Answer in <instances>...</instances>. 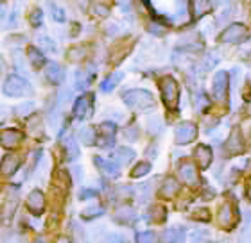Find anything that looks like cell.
Returning <instances> with one entry per match:
<instances>
[{"label":"cell","instance_id":"9a60e30c","mask_svg":"<svg viewBox=\"0 0 251 243\" xmlns=\"http://www.w3.org/2000/svg\"><path fill=\"white\" fill-rule=\"evenodd\" d=\"M210 9H212L210 0H190V15L194 20H199L201 16L210 13Z\"/></svg>","mask_w":251,"mask_h":243},{"label":"cell","instance_id":"d6986e66","mask_svg":"<svg viewBox=\"0 0 251 243\" xmlns=\"http://www.w3.org/2000/svg\"><path fill=\"white\" fill-rule=\"evenodd\" d=\"M18 166H20V159L16 157V155H5L4 161H2V174H4L5 177L13 176L16 170H18Z\"/></svg>","mask_w":251,"mask_h":243},{"label":"cell","instance_id":"ba28073f","mask_svg":"<svg viewBox=\"0 0 251 243\" xmlns=\"http://www.w3.org/2000/svg\"><path fill=\"white\" fill-rule=\"evenodd\" d=\"M95 166L99 168V172L102 174L104 177L108 179H117V177L121 176V168L117 165L115 161H108V159H102V157H95L94 159Z\"/></svg>","mask_w":251,"mask_h":243},{"label":"cell","instance_id":"5b68a950","mask_svg":"<svg viewBox=\"0 0 251 243\" xmlns=\"http://www.w3.org/2000/svg\"><path fill=\"white\" fill-rule=\"evenodd\" d=\"M94 111V95H83L74 104V116L79 120L88 118Z\"/></svg>","mask_w":251,"mask_h":243},{"label":"cell","instance_id":"2e32d148","mask_svg":"<svg viewBox=\"0 0 251 243\" xmlns=\"http://www.w3.org/2000/svg\"><path fill=\"white\" fill-rule=\"evenodd\" d=\"M45 77L52 84H59L65 79V72H63V68L59 66L58 63H49L47 68H45Z\"/></svg>","mask_w":251,"mask_h":243},{"label":"cell","instance_id":"7bdbcfd3","mask_svg":"<svg viewBox=\"0 0 251 243\" xmlns=\"http://www.w3.org/2000/svg\"><path fill=\"white\" fill-rule=\"evenodd\" d=\"M248 195H250V199H251V182H250V192H248Z\"/></svg>","mask_w":251,"mask_h":243},{"label":"cell","instance_id":"ac0fdd59","mask_svg":"<svg viewBox=\"0 0 251 243\" xmlns=\"http://www.w3.org/2000/svg\"><path fill=\"white\" fill-rule=\"evenodd\" d=\"M20 141H22L20 131L9 129V131H4V133H2V145H4L5 149H13V147H16Z\"/></svg>","mask_w":251,"mask_h":243},{"label":"cell","instance_id":"f35d334b","mask_svg":"<svg viewBox=\"0 0 251 243\" xmlns=\"http://www.w3.org/2000/svg\"><path fill=\"white\" fill-rule=\"evenodd\" d=\"M149 188H151V184H142V186L138 188V199H140V200H147V197H149Z\"/></svg>","mask_w":251,"mask_h":243},{"label":"cell","instance_id":"ffe728a7","mask_svg":"<svg viewBox=\"0 0 251 243\" xmlns=\"http://www.w3.org/2000/svg\"><path fill=\"white\" fill-rule=\"evenodd\" d=\"M113 159H115L117 163L127 165V163H131V161L135 159V152L131 149H127V147H121V149H117L115 152H113Z\"/></svg>","mask_w":251,"mask_h":243},{"label":"cell","instance_id":"44dd1931","mask_svg":"<svg viewBox=\"0 0 251 243\" xmlns=\"http://www.w3.org/2000/svg\"><path fill=\"white\" fill-rule=\"evenodd\" d=\"M219 223L225 229H230L231 227V223H233V211H231L230 204H225V206L221 207V211H219Z\"/></svg>","mask_w":251,"mask_h":243},{"label":"cell","instance_id":"277c9868","mask_svg":"<svg viewBox=\"0 0 251 243\" xmlns=\"http://www.w3.org/2000/svg\"><path fill=\"white\" fill-rule=\"evenodd\" d=\"M248 40V29L242 23H231L221 34V42L225 43H242Z\"/></svg>","mask_w":251,"mask_h":243},{"label":"cell","instance_id":"e0dca14e","mask_svg":"<svg viewBox=\"0 0 251 243\" xmlns=\"http://www.w3.org/2000/svg\"><path fill=\"white\" fill-rule=\"evenodd\" d=\"M185 242V229L179 225L169 227L163 233V243H183Z\"/></svg>","mask_w":251,"mask_h":243},{"label":"cell","instance_id":"4dcf8cb0","mask_svg":"<svg viewBox=\"0 0 251 243\" xmlns=\"http://www.w3.org/2000/svg\"><path fill=\"white\" fill-rule=\"evenodd\" d=\"M75 84H77V88H86L92 81V70L90 72H77L75 73Z\"/></svg>","mask_w":251,"mask_h":243},{"label":"cell","instance_id":"52a82bcc","mask_svg":"<svg viewBox=\"0 0 251 243\" xmlns=\"http://www.w3.org/2000/svg\"><path fill=\"white\" fill-rule=\"evenodd\" d=\"M99 133H100V138L97 140V145L102 147V149H108V147L113 145V140H115V124L102 122L99 125Z\"/></svg>","mask_w":251,"mask_h":243},{"label":"cell","instance_id":"60d3db41","mask_svg":"<svg viewBox=\"0 0 251 243\" xmlns=\"http://www.w3.org/2000/svg\"><path fill=\"white\" fill-rule=\"evenodd\" d=\"M136 133V127H129V129H126V136H127V140H135L136 136L138 134H135Z\"/></svg>","mask_w":251,"mask_h":243},{"label":"cell","instance_id":"ab89813d","mask_svg":"<svg viewBox=\"0 0 251 243\" xmlns=\"http://www.w3.org/2000/svg\"><path fill=\"white\" fill-rule=\"evenodd\" d=\"M90 197H97V192H95V190H90V188H84V190H81V193H79V199H81V200H86Z\"/></svg>","mask_w":251,"mask_h":243},{"label":"cell","instance_id":"74e56055","mask_svg":"<svg viewBox=\"0 0 251 243\" xmlns=\"http://www.w3.org/2000/svg\"><path fill=\"white\" fill-rule=\"evenodd\" d=\"M208 242V236H206V233L204 231H198V233L192 236V242L190 243H206Z\"/></svg>","mask_w":251,"mask_h":243},{"label":"cell","instance_id":"7c38bea8","mask_svg":"<svg viewBox=\"0 0 251 243\" xmlns=\"http://www.w3.org/2000/svg\"><path fill=\"white\" fill-rule=\"evenodd\" d=\"M115 222L124 223V225H131L136 220V211L131 206H119L113 213Z\"/></svg>","mask_w":251,"mask_h":243},{"label":"cell","instance_id":"4fadbf2b","mask_svg":"<svg viewBox=\"0 0 251 243\" xmlns=\"http://www.w3.org/2000/svg\"><path fill=\"white\" fill-rule=\"evenodd\" d=\"M178 176L185 184H188V186H194V184L199 182L198 174H196V166H194L192 163H183V165L179 166Z\"/></svg>","mask_w":251,"mask_h":243},{"label":"cell","instance_id":"7a4b0ae2","mask_svg":"<svg viewBox=\"0 0 251 243\" xmlns=\"http://www.w3.org/2000/svg\"><path fill=\"white\" fill-rule=\"evenodd\" d=\"M160 91H162V98L165 106L169 109H176L179 102V88L178 83L173 77H163L160 81Z\"/></svg>","mask_w":251,"mask_h":243},{"label":"cell","instance_id":"484cf974","mask_svg":"<svg viewBox=\"0 0 251 243\" xmlns=\"http://www.w3.org/2000/svg\"><path fill=\"white\" fill-rule=\"evenodd\" d=\"M179 186H178V182L174 181L173 177H169L167 181L163 182V186H162V195L163 197H167V199H171V197H174L176 193H178Z\"/></svg>","mask_w":251,"mask_h":243},{"label":"cell","instance_id":"4316f807","mask_svg":"<svg viewBox=\"0 0 251 243\" xmlns=\"http://www.w3.org/2000/svg\"><path fill=\"white\" fill-rule=\"evenodd\" d=\"M27 129H29V133H31V134L42 136V133H43L42 118H40V116H32V118L29 120V124H27Z\"/></svg>","mask_w":251,"mask_h":243},{"label":"cell","instance_id":"d590c367","mask_svg":"<svg viewBox=\"0 0 251 243\" xmlns=\"http://www.w3.org/2000/svg\"><path fill=\"white\" fill-rule=\"evenodd\" d=\"M32 109H34V104L27 102V104H22V106H18V108H16V113L20 114V116H27V114L31 113Z\"/></svg>","mask_w":251,"mask_h":243},{"label":"cell","instance_id":"603a6c76","mask_svg":"<svg viewBox=\"0 0 251 243\" xmlns=\"http://www.w3.org/2000/svg\"><path fill=\"white\" fill-rule=\"evenodd\" d=\"M63 145H65V154H67V159H68V161L75 159V157L79 155L77 143H75V140H74V138L67 136V138L63 140Z\"/></svg>","mask_w":251,"mask_h":243},{"label":"cell","instance_id":"5bb4252c","mask_svg":"<svg viewBox=\"0 0 251 243\" xmlns=\"http://www.w3.org/2000/svg\"><path fill=\"white\" fill-rule=\"evenodd\" d=\"M194 157L198 161L199 168H208L210 163H212V149L206 145H198L194 150Z\"/></svg>","mask_w":251,"mask_h":243},{"label":"cell","instance_id":"b9f144b4","mask_svg":"<svg viewBox=\"0 0 251 243\" xmlns=\"http://www.w3.org/2000/svg\"><path fill=\"white\" fill-rule=\"evenodd\" d=\"M36 243H49V240L45 236H38L36 238Z\"/></svg>","mask_w":251,"mask_h":243},{"label":"cell","instance_id":"9c48e42d","mask_svg":"<svg viewBox=\"0 0 251 243\" xmlns=\"http://www.w3.org/2000/svg\"><path fill=\"white\" fill-rule=\"evenodd\" d=\"M196 134H198V129H196V125L190 124V122H185V124H181L176 129V143H179V145H187V143H190V141L196 138Z\"/></svg>","mask_w":251,"mask_h":243},{"label":"cell","instance_id":"836d02e7","mask_svg":"<svg viewBox=\"0 0 251 243\" xmlns=\"http://www.w3.org/2000/svg\"><path fill=\"white\" fill-rule=\"evenodd\" d=\"M38 47L43 48V50H49V52H54L56 50V45H54L47 36H40L38 38Z\"/></svg>","mask_w":251,"mask_h":243},{"label":"cell","instance_id":"d6a6232c","mask_svg":"<svg viewBox=\"0 0 251 243\" xmlns=\"http://www.w3.org/2000/svg\"><path fill=\"white\" fill-rule=\"evenodd\" d=\"M136 242L138 243H158V236L156 233H152V231H144L136 236Z\"/></svg>","mask_w":251,"mask_h":243},{"label":"cell","instance_id":"8fae6325","mask_svg":"<svg viewBox=\"0 0 251 243\" xmlns=\"http://www.w3.org/2000/svg\"><path fill=\"white\" fill-rule=\"evenodd\" d=\"M225 149H226V152H228L230 155L241 154L242 149H244L241 131H239V129H233V131H231L230 138H228V140H226V143H225Z\"/></svg>","mask_w":251,"mask_h":243},{"label":"cell","instance_id":"30bf717a","mask_svg":"<svg viewBox=\"0 0 251 243\" xmlns=\"http://www.w3.org/2000/svg\"><path fill=\"white\" fill-rule=\"evenodd\" d=\"M27 209L31 213H34V215H40V213L45 209V197H43V193L40 192V190H32L31 193H29V197H27Z\"/></svg>","mask_w":251,"mask_h":243},{"label":"cell","instance_id":"8992f818","mask_svg":"<svg viewBox=\"0 0 251 243\" xmlns=\"http://www.w3.org/2000/svg\"><path fill=\"white\" fill-rule=\"evenodd\" d=\"M228 73L226 72H217L214 77V83H212V95H214V98H217V100H221V98H225L226 93H228Z\"/></svg>","mask_w":251,"mask_h":243},{"label":"cell","instance_id":"e575fe53","mask_svg":"<svg viewBox=\"0 0 251 243\" xmlns=\"http://www.w3.org/2000/svg\"><path fill=\"white\" fill-rule=\"evenodd\" d=\"M50 16H52L54 20L56 22H65V11L61 9V7H58V5H54V4H50Z\"/></svg>","mask_w":251,"mask_h":243},{"label":"cell","instance_id":"83f0119b","mask_svg":"<svg viewBox=\"0 0 251 243\" xmlns=\"http://www.w3.org/2000/svg\"><path fill=\"white\" fill-rule=\"evenodd\" d=\"M149 170H151V165L147 163V161H142V163H138V165L131 170V177H135V179H138V177H144L149 174Z\"/></svg>","mask_w":251,"mask_h":243},{"label":"cell","instance_id":"3957f363","mask_svg":"<svg viewBox=\"0 0 251 243\" xmlns=\"http://www.w3.org/2000/svg\"><path fill=\"white\" fill-rule=\"evenodd\" d=\"M4 93L7 97H22L31 93V84L20 75H9L4 83Z\"/></svg>","mask_w":251,"mask_h":243},{"label":"cell","instance_id":"8d00e7d4","mask_svg":"<svg viewBox=\"0 0 251 243\" xmlns=\"http://www.w3.org/2000/svg\"><path fill=\"white\" fill-rule=\"evenodd\" d=\"M94 13L97 16H100V18H106V16L110 15V9H108L106 5H102V4H95L94 5Z\"/></svg>","mask_w":251,"mask_h":243},{"label":"cell","instance_id":"7402d4cb","mask_svg":"<svg viewBox=\"0 0 251 243\" xmlns=\"http://www.w3.org/2000/svg\"><path fill=\"white\" fill-rule=\"evenodd\" d=\"M27 59H29V63H31L32 66H43V63H45V57H43L42 50L36 47H29L27 48Z\"/></svg>","mask_w":251,"mask_h":243},{"label":"cell","instance_id":"1f68e13d","mask_svg":"<svg viewBox=\"0 0 251 243\" xmlns=\"http://www.w3.org/2000/svg\"><path fill=\"white\" fill-rule=\"evenodd\" d=\"M43 22V11L40 9V7H36V9L31 11V15H29V23H31L32 27H40Z\"/></svg>","mask_w":251,"mask_h":243},{"label":"cell","instance_id":"6da1fadb","mask_svg":"<svg viewBox=\"0 0 251 243\" xmlns=\"http://www.w3.org/2000/svg\"><path fill=\"white\" fill-rule=\"evenodd\" d=\"M122 102L131 109L146 111V109L154 106V97L147 89H129L122 95Z\"/></svg>","mask_w":251,"mask_h":243},{"label":"cell","instance_id":"f546056e","mask_svg":"<svg viewBox=\"0 0 251 243\" xmlns=\"http://www.w3.org/2000/svg\"><path fill=\"white\" fill-rule=\"evenodd\" d=\"M84 56H86V48H84V47H72L67 54L68 61H74V63L81 61Z\"/></svg>","mask_w":251,"mask_h":243},{"label":"cell","instance_id":"f1b7e54d","mask_svg":"<svg viewBox=\"0 0 251 243\" xmlns=\"http://www.w3.org/2000/svg\"><path fill=\"white\" fill-rule=\"evenodd\" d=\"M102 211H104V209L100 206H88L81 211V218L90 220V218H95V217H99V215H102Z\"/></svg>","mask_w":251,"mask_h":243},{"label":"cell","instance_id":"d4e9b609","mask_svg":"<svg viewBox=\"0 0 251 243\" xmlns=\"http://www.w3.org/2000/svg\"><path fill=\"white\" fill-rule=\"evenodd\" d=\"M122 77H124V73H121V72L111 73L106 81H102V84H100V89H102V91H106V93H108V91H111V89H115V86L121 83Z\"/></svg>","mask_w":251,"mask_h":243},{"label":"cell","instance_id":"cb8c5ba5","mask_svg":"<svg viewBox=\"0 0 251 243\" xmlns=\"http://www.w3.org/2000/svg\"><path fill=\"white\" fill-rule=\"evenodd\" d=\"M79 140H81V143L86 145V147L94 145L95 141H97V136H95L94 127H83V129L79 131Z\"/></svg>","mask_w":251,"mask_h":243}]
</instances>
